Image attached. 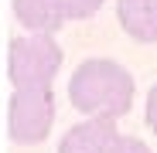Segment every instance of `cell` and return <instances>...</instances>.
Here are the masks:
<instances>
[{
	"mask_svg": "<svg viewBox=\"0 0 157 153\" xmlns=\"http://www.w3.org/2000/svg\"><path fill=\"white\" fill-rule=\"evenodd\" d=\"M62 65V48L51 34H31L14 38L7 55V75L14 85H51L55 71Z\"/></svg>",
	"mask_w": 157,
	"mask_h": 153,
	"instance_id": "3957f363",
	"label": "cell"
},
{
	"mask_svg": "<svg viewBox=\"0 0 157 153\" xmlns=\"http://www.w3.org/2000/svg\"><path fill=\"white\" fill-rule=\"evenodd\" d=\"M147 126L157 133V85H150L147 92Z\"/></svg>",
	"mask_w": 157,
	"mask_h": 153,
	"instance_id": "9c48e42d",
	"label": "cell"
},
{
	"mask_svg": "<svg viewBox=\"0 0 157 153\" xmlns=\"http://www.w3.org/2000/svg\"><path fill=\"white\" fill-rule=\"evenodd\" d=\"M116 119L109 116H92L86 122L72 126V129L62 136L58 153H109L113 140H116Z\"/></svg>",
	"mask_w": 157,
	"mask_h": 153,
	"instance_id": "277c9868",
	"label": "cell"
},
{
	"mask_svg": "<svg viewBox=\"0 0 157 153\" xmlns=\"http://www.w3.org/2000/svg\"><path fill=\"white\" fill-rule=\"evenodd\" d=\"M65 4V17L68 20H82V17H92L106 0H62Z\"/></svg>",
	"mask_w": 157,
	"mask_h": 153,
	"instance_id": "52a82bcc",
	"label": "cell"
},
{
	"mask_svg": "<svg viewBox=\"0 0 157 153\" xmlns=\"http://www.w3.org/2000/svg\"><path fill=\"white\" fill-rule=\"evenodd\" d=\"M51 122H55L51 85H17L10 95V112H7L10 140L21 146H34L51 133Z\"/></svg>",
	"mask_w": 157,
	"mask_h": 153,
	"instance_id": "7a4b0ae2",
	"label": "cell"
},
{
	"mask_svg": "<svg viewBox=\"0 0 157 153\" xmlns=\"http://www.w3.org/2000/svg\"><path fill=\"white\" fill-rule=\"evenodd\" d=\"M109 153H150V146L144 140H137V136H116Z\"/></svg>",
	"mask_w": 157,
	"mask_h": 153,
	"instance_id": "ba28073f",
	"label": "cell"
},
{
	"mask_svg": "<svg viewBox=\"0 0 157 153\" xmlns=\"http://www.w3.org/2000/svg\"><path fill=\"white\" fill-rule=\"evenodd\" d=\"M68 99L78 112L120 119L133 106V75L109 58H89L72 71Z\"/></svg>",
	"mask_w": 157,
	"mask_h": 153,
	"instance_id": "6da1fadb",
	"label": "cell"
},
{
	"mask_svg": "<svg viewBox=\"0 0 157 153\" xmlns=\"http://www.w3.org/2000/svg\"><path fill=\"white\" fill-rule=\"evenodd\" d=\"M14 14L28 31H41V34L58 31L68 20L62 0H14Z\"/></svg>",
	"mask_w": 157,
	"mask_h": 153,
	"instance_id": "8992f818",
	"label": "cell"
},
{
	"mask_svg": "<svg viewBox=\"0 0 157 153\" xmlns=\"http://www.w3.org/2000/svg\"><path fill=\"white\" fill-rule=\"evenodd\" d=\"M123 31L137 41H157V0H116Z\"/></svg>",
	"mask_w": 157,
	"mask_h": 153,
	"instance_id": "5b68a950",
	"label": "cell"
}]
</instances>
